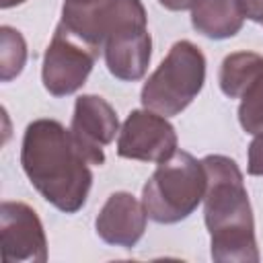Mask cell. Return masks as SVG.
Here are the masks:
<instances>
[{
	"label": "cell",
	"mask_w": 263,
	"mask_h": 263,
	"mask_svg": "<svg viewBox=\"0 0 263 263\" xmlns=\"http://www.w3.org/2000/svg\"><path fill=\"white\" fill-rule=\"evenodd\" d=\"M21 164L31 185L53 208L64 214L84 208L92 185L90 162L76 146L72 132L60 121L41 117L27 125Z\"/></svg>",
	"instance_id": "6da1fadb"
},
{
	"label": "cell",
	"mask_w": 263,
	"mask_h": 263,
	"mask_svg": "<svg viewBox=\"0 0 263 263\" xmlns=\"http://www.w3.org/2000/svg\"><path fill=\"white\" fill-rule=\"evenodd\" d=\"M201 164L208 177L203 220L212 259L218 263H257L255 220L238 164L222 154H210Z\"/></svg>",
	"instance_id": "7a4b0ae2"
},
{
	"label": "cell",
	"mask_w": 263,
	"mask_h": 263,
	"mask_svg": "<svg viewBox=\"0 0 263 263\" xmlns=\"http://www.w3.org/2000/svg\"><path fill=\"white\" fill-rule=\"evenodd\" d=\"M208 177L201 160L185 150L158 162L142 189V203L150 220L177 224L189 218L203 201Z\"/></svg>",
	"instance_id": "3957f363"
},
{
	"label": "cell",
	"mask_w": 263,
	"mask_h": 263,
	"mask_svg": "<svg viewBox=\"0 0 263 263\" xmlns=\"http://www.w3.org/2000/svg\"><path fill=\"white\" fill-rule=\"evenodd\" d=\"M205 82V58L201 49L181 39L142 86V105L164 117L179 115L201 92Z\"/></svg>",
	"instance_id": "277c9868"
},
{
	"label": "cell",
	"mask_w": 263,
	"mask_h": 263,
	"mask_svg": "<svg viewBox=\"0 0 263 263\" xmlns=\"http://www.w3.org/2000/svg\"><path fill=\"white\" fill-rule=\"evenodd\" d=\"M60 23L97 51L117 33L148 29L142 0H64Z\"/></svg>",
	"instance_id": "5b68a950"
},
{
	"label": "cell",
	"mask_w": 263,
	"mask_h": 263,
	"mask_svg": "<svg viewBox=\"0 0 263 263\" xmlns=\"http://www.w3.org/2000/svg\"><path fill=\"white\" fill-rule=\"evenodd\" d=\"M99 53L101 51L86 45L62 23H58L43 55L41 80L45 90L53 97L74 95L86 82Z\"/></svg>",
	"instance_id": "8992f818"
},
{
	"label": "cell",
	"mask_w": 263,
	"mask_h": 263,
	"mask_svg": "<svg viewBox=\"0 0 263 263\" xmlns=\"http://www.w3.org/2000/svg\"><path fill=\"white\" fill-rule=\"evenodd\" d=\"M177 152V132L168 119L150 109L132 111L117 136V154L129 160L162 162Z\"/></svg>",
	"instance_id": "52a82bcc"
},
{
	"label": "cell",
	"mask_w": 263,
	"mask_h": 263,
	"mask_svg": "<svg viewBox=\"0 0 263 263\" xmlns=\"http://www.w3.org/2000/svg\"><path fill=\"white\" fill-rule=\"evenodd\" d=\"M0 240L6 263H43L47 238L37 212L23 201H2Z\"/></svg>",
	"instance_id": "ba28073f"
},
{
	"label": "cell",
	"mask_w": 263,
	"mask_h": 263,
	"mask_svg": "<svg viewBox=\"0 0 263 263\" xmlns=\"http://www.w3.org/2000/svg\"><path fill=\"white\" fill-rule=\"evenodd\" d=\"M72 138L84 158L90 164H103V148L113 142L119 132V119L115 109L97 95H80L74 103V115L70 123Z\"/></svg>",
	"instance_id": "9c48e42d"
},
{
	"label": "cell",
	"mask_w": 263,
	"mask_h": 263,
	"mask_svg": "<svg viewBox=\"0 0 263 263\" xmlns=\"http://www.w3.org/2000/svg\"><path fill=\"white\" fill-rule=\"evenodd\" d=\"M146 220V208L138 197L127 191H115L103 203L95 220V228L107 245L132 249L144 236Z\"/></svg>",
	"instance_id": "30bf717a"
},
{
	"label": "cell",
	"mask_w": 263,
	"mask_h": 263,
	"mask_svg": "<svg viewBox=\"0 0 263 263\" xmlns=\"http://www.w3.org/2000/svg\"><path fill=\"white\" fill-rule=\"evenodd\" d=\"M105 62L109 72L125 82L144 78L152 58V37L148 29L123 31L105 41Z\"/></svg>",
	"instance_id": "8fae6325"
},
{
	"label": "cell",
	"mask_w": 263,
	"mask_h": 263,
	"mask_svg": "<svg viewBox=\"0 0 263 263\" xmlns=\"http://www.w3.org/2000/svg\"><path fill=\"white\" fill-rule=\"evenodd\" d=\"M245 16L236 0H199L191 8V25L208 39H228L242 29Z\"/></svg>",
	"instance_id": "7c38bea8"
},
{
	"label": "cell",
	"mask_w": 263,
	"mask_h": 263,
	"mask_svg": "<svg viewBox=\"0 0 263 263\" xmlns=\"http://www.w3.org/2000/svg\"><path fill=\"white\" fill-rule=\"evenodd\" d=\"M259 74H263V55L255 51H234L226 55L220 66V90L228 99H240V95Z\"/></svg>",
	"instance_id": "4fadbf2b"
},
{
	"label": "cell",
	"mask_w": 263,
	"mask_h": 263,
	"mask_svg": "<svg viewBox=\"0 0 263 263\" xmlns=\"http://www.w3.org/2000/svg\"><path fill=\"white\" fill-rule=\"evenodd\" d=\"M27 62V43L21 31L2 25L0 27V80L10 82L16 78Z\"/></svg>",
	"instance_id": "5bb4252c"
},
{
	"label": "cell",
	"mask_w": 263,
	"mask_h": 263,
	"mask_svg": "<svg viewBox=\"0 0 263 263\" xmlns=\"http://www.w3.org/2000/svg\"><path fill=\"white\" fill-rule=\"evenodd\" d=\"M238 123L247 134L255 136L263 132V74H259L240 95Z\"/></svg>",
	"instance_id": "9a60e30c"
},
{
	"label": "cell",
	"mask_w": 263,
	"mask_h": 263,
	"mask_svg": "<svg viewBox=\"0 0 263 263\" xmlns=\"http://www.w3.org/2000/svg\"><path fill=\"white\" fill-rule=\"evenodd\" d=\"M247 173L253 175V177H263V132L255 134L253 142L249 144Z\"/></svg>",
	"instance_id": "2e32d148"
},
{
	"label": "cell",
	"mask_w": 263,
	"mask_h": 263,
	"mask_svg": "<svg viewBox=\"0 0 263 263\" xmlns=\"http://www.w3.org/2000/svg\"><path fill=\"white\" fill-rule=\"evenodd\" d=\"M245 18L261 23L263 21V0H236Z\"/></svg>",
	"instance_id": "e0dca14e"
},
{
	"label": "cell",
	"mask_w": 263,
	"mask_h": 263,
	"mask_svg": "<svg viewBox=\"0 0 263 263\" xmlns=\"http://www.w3.org/2000/svg\"><path fill=\"white\" fill-rule=\"evenodd\" d=\"M164 8H168V10H189V8H193L199 0H158Z\"/></svg>",
	"instance_id": "ac0fdd59"
},
{
	"label": "cell",
	"mask_w": 263,
	"mask_h": 263,
	"mask_svg": "<svg viewBox=\"0 0 263 263\" xmlns=\"http://www.w3.org/2000/svg\"><path fill=\"white\" fill-rule=\"evenodd\" d=\"M23 2H27V0H0V8H12V6H18V4H23Z\"/></svg>",
	"instance_id": "d6986e66"
},
{
	"label": "cell",
	"mask_w": 263,
	"mask_h": 263,
	"mask_svg": "<svg viewBox=\"0 0 263 263\" xmlns=\"http://www.w3.org/2000/svg\"><path fill=\"white\" fill-rule=\"evenodd\" d=\"M261 25H263V21H261Z\"/></svg>",
	"instance_id": "ffe728a7"
}]
</instances>
